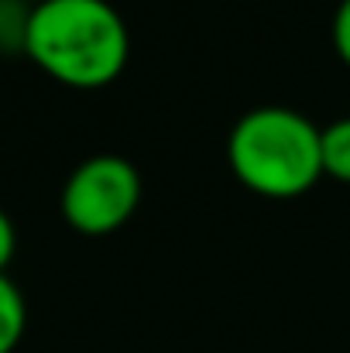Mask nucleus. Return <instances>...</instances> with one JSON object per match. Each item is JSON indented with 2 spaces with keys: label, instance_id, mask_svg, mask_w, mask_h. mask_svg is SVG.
I'll return each mask as SVG.
<instances>
[{
  "label": "nucleus",
  "instance_id": "nucleus-5",
  "mask_svg": "<svg viewBox=\"0 0 350 353\" xmlns=\"http://www.w3.org/2000/svg\"><path fill=\"white\" fill-rule=\"evenodd\" d=\"M323 175L350 185V117L323 127Z\"/></svg>",
  "mask_w": 350,
  "mask_h": 353
},
{
  "label": "nucleus",
  "instance_id": "nucleus-3",
  "mask_svg": "<svg viewBox=\"0 0 350 353\" xmlns=\"http://www.w3.org/2000/svg\"><path fill=\"white\" fill-rule=\"evenodd\" d=\"M59 206L76 234H114L141 206V172L120 154H93L66 179Z\"/></svg>",
  "mask_w": 350,
  "mask_h": 353
},
{
  "label": "nucleus",
  "instance_id": "nucleus-7",
  "mask_svg": "<svg viewBox=\"0 0 350 353\" xmlns=\"http://www.w3.org/2000/svg\"><path fill=\"white\" fill-rule=\"evenodd\" d=\"M14 250H17V230H14L10 216L0 210V274H3L7 264L14 261Z\"/></svg>",
  "mask_w": 350,
  "mask_h": 353
},
{
  "label": "nucleus",
  "instance_id": "nucleus-6",
  "mask_svg": "<svg viewBox=\"0 0 350 353\" xmlns=\"http://www.w3.org/2000/svg\"><path fill=\"white\" fill-rule=\"evenodd\" d=\"M333 48H337L340 62L350 69V0H340V7L333 14Z\"/></svg>",
  "mask_w": 350,
  "mask_h": 353
},
{
  "label": "nucleus",
  "instance_id": "nucleus-4",
  "mask_svg": "<svg viewBox=\"0 0 350 353\" xmlns=\"http://www.w3.org/2000/svg\"><path fill=\"white\" fill-rule=\"evenodd\" d=\"M24 326H28L24 295L7 274H0V353L17 350V343L24 336Z\"/></svg>",
  "mask_w": 350,
  "mask_h": 353
},
{
  "label": "nucleus",
  "instance_id": "nucleus-1",
  "mask_svg": "<svg viewBox=\"0 0 350 353\" xmlns=\"http://www.w3.org/2000/svg\"><path fill=\"white\" fill-rule=\"evenodd\" d=\"M21 48L55 83L104 90L127 69L130 31L110 0H38Z\"/></svg>",
  "mask_w": 350,
  "mask_h": 353
},
{
  "label": "nucleus",
  "instance_id": "nucleus-2",
  "mask_svg": "<svg viewBox=\"0 0 350 353\" xmlns=\"http://www.w3.org/2000/svg\"><path fill=\"white\" fill-rule=\"evenodd\" d=\"M233 179L264 199H299L323 179V127L292 107H257L227 137Z\"/></svg>",
  "mask_w": 350,
  "mask_h": 353
}]
</instances>
